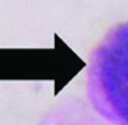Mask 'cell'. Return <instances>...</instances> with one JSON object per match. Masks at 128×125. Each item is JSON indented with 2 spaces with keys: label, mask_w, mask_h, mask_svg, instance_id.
Segmentation results:
<instances>
[{
  "label": "cell",
  "mask_w": 128,
  "mask_h": 125,
  "mask_svg": "<svg viewBox=\"0 0 128 125\" xmlns=\"http://www.w3.org/2000/svg\"><path fill=\"white\" fill-rule=\"evenodd\" d=\"M88 96L111 125H128V20L111 28L91 56Z\"/></svg>",
  "instance_id": "obj_1"
}]
</instances>
